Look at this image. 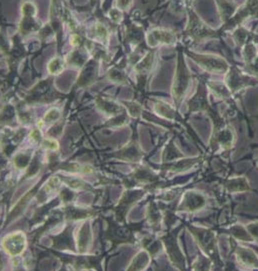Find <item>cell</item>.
Listing matches in <instances>:
<instances>
[{"label": "cell", "mask_w": 258, "mask_h": 271, "mask_svg": "<svg viewBox=\"0 0 258 271\" xmlns=\"http://www.w3.org/2000/svg\"><path fill=\"white\" fill-rule=\"evenodd\" d=\"M22 11H23V20L21 22V28L22 30L25 31H30L31 29H36L37 23L35 21V13L36 9L34 8V5L30 2L24 3L22 6Z\"/></svg>", "instance_id": "cell-1"}, {"label": "cell", "mask_w": 258, "mask_h": 271, "mask_svg": "<svg viewBox=\"0 0 258 271\" xmlns=\"http://www.w3.org/2000/svg\"><path fill=\"white\" fill-rule=\"evenodd\" d=\"M237 256L243 265L258 267V258L252 250L245 247H239L237 250Z\"/></svg>", "instance_id": "cell-2"}, {"label": "cell", "mask_w": 258, "mask_h": 271, "mask_svg": "<svg viewBox=\"0 0 258 271\" xmlns=\"http://www.w3.org/2000/svg\"><path fill=\"white\" fill-rule=\"evenodd\" d=\"M228 189L230 191H235V192L245 191L249 189V185L245 178H237V179L231 180L228 183Z\"/></svg>", "instance_id": "cell-3"}, {"label": "cell", "mask_w": 258, "mask_h": 271, "mask_svg": "<svg viewBox=\"0 0 258 271\" xmlns=\"http://www.w3.org/2000/svg\"><path fill=\"white\" fill-rule=\"evenodd\" d=\"M246 229L253 238L258 240V222L250 223L249 225L246 226Z\"/></svg>", "instance_id": "cell-4"}, {"label": "cell", "mask_w": 258, "mask_h": 271, "mask_svg": "<svg viewBox=\"0 0 258 271\" xmlns=\"http://www.w3.org/2000/svg\"><path fill=\"white\" fill-rule=\"evenodd\" d=\"M61 69H62V64H61L60 60L54 59L52 62H50L49 70H50L52 73H57V72L60 71Z\"/></svg>", "instance_id": "cell-5"}, {"label": "cell", "mask_w": 258, "mask_h": 271, "mask_svg": "<svg viewBox=\"0 0 258 271\" xmlns=\"http://www.w3.org/2000/svg\"><path fill=\"white\" fill-rule=\"evenodd\" d=\"M130 3H131V0H117V6L120 9H126Z\"/></svg>", "instance_id": "cell-6"}, {"label": "cell", "mask_w": 258, "mask_h": 271, "mask_svg": "<svg viewBox=\"0 0 258 271\" xmlns=\"http://www.w3.org/2000/svg\"><path fill=\"white\" fill-rule=\"evenodd\" d=\"M94 1H96V0H94Z\"/></svg>", "instance_id": "cell-7"}]
</instances>
